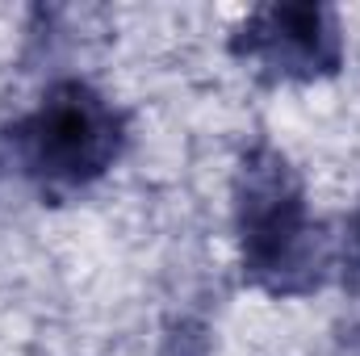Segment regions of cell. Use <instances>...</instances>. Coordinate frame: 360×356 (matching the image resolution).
<instances>
[{
    "label": "cell",
    "instance_id": "6da1fadb",
    "mask_svg": "<svg viewBox=\"0 0 360 356\" xmlns=\"http://www.w3.org/2000/svg\"><path fill=\"white\" fill-rule=\"evenodd\" d=\"M235 239L243 281L269 298H306L331 272V239L310 214L306 180L281 147L256 139L235 168Z\"/></svg>",
    "mask_w": 360,
    "mask_h": 356
},
{
    "label": "cell",
    "instance_id": "277c9868",
    "mask_svg": "<svg viewBox=\"0 0 360 356\" xmlns=\"http://www.w3.org/2000/svg\"><path fill=\"white\" fill-rule=\"evenodd\" d=\"M344 272H348V289L360 298V210L348 222V248H344Z\"/></svg>",
    "mask_w": 360,
    "mask_h": 356
},
{
    "label": "cell",
    "instance_id": "7a4b0ae2",
    "mask_svg": "<svg viewBox=\"0 0 360 356\" xmlns=\"http://www.w3.org/2000/svg\"><path fill=\"white\" fill-rule=\"evenodd\" d=\"M126 139V113L89 80H55L8 130L13 160L51 201L96 184L122 160Z\"/></svg>",
    "mask_w": 360,
    "mask_h": 356
},
{
    "label": "cell",
    "instance_id": "3957f363",
    "mask_svg": "<svg viewBox=\"0 0 360 356\" xmlns=\"http://www.w3.org/2000/svg\"><path fill=\"white\" fill-rule=\"evenodd\" d=\"M231 55L272 84H319L344 68V30L331 4H260L231 34Z\"/></svg>",
    "mask_w": 360,
    "mask_h": 356
}]
</instances>
